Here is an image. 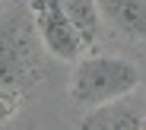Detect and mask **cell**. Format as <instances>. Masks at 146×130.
Instances as JSON below:
<instances>
[{
	"label": "cell",
	"mask_w": 146,
	"mask_h": 130,
	"mask_svg": "<svg viewBox=\"0 0 146 130\" xmlns=\"http://www.w3.org/2000/svg\"><path fill=\"white\" fill-rule=\"evenodd\" d=\"M41 76V41L26 10L0 19V121L19 111L26 92Z\"/></svg>",
	"instance_id": "6da1fadb"
},
{
	"label": "cell",
	"mask_w": 146,
	"mask_h": 130,
	"mask_svg": "<svg viewBox=\"0 0 146 130\" xmlns=\"http://www.w3.org/2000/svg\"><path fill=\"white\" fill-rule=\"evenodd\" d=\"M60 10L67 13V19L73 22V29L76 35L83 38V44H95L99 38V25H102V16H99V7H95V0H57Z\"/></svg>",
	"instance_id": "8992f818"
},
{
	"label": "cell",
	"mask_w": 146,
	"mask_h": 130,
	"mask_svg": "<svg viewBox=\"0 0 146 130\" xmlns=\"http://www.w3.org/2000/svg\"><path fill=\"white\" fill-rule=\"evenodd\" d=\"M140 86V67L117 54H83L70 76V98L80 108H99L105 101L133 95Z\"/></svg>",
	"instance_id": "7a4b0ae2"
},
{
	"label": "cell",
	"mask_w": 146,
	"mask_h": 130,
	"mask_svg": "<svg viewBox=\"0 0 146 130\" xmlns=\"http://www.w3.org/2000/svg\"><path fill=\"white\" fill-rule=\"evenodd\" d=\"M99 16L133 38H146V0H95Z\"/></svg>",
	"instance_id": "5b68a950"
},
{
	"label": "cell",
	"mask_w": 146,
	"mask_h": 130,
	"mask_svg": "<svg viewBox=\"0 0 146 130\" xmlns=\"http://www.w3.org/2000/svg\"><path fill=\"white\" fill-rule=\"evenodd\" d=\"M26 13L32 19V29L41 41V48L51 54L54 60H70L76 64L83 54H89V48L83 44V38L76 35L73 22L67 19V13L60 10L57 0H29Z\"/></svg>",
	"instance_id": "3957f363"
},
{
	"label": "cell",
	"mask_w": 146,
	"mask_h": 130,
	"mask_svg": "<svg viewBox=\"0 0 146 130\" xmlns=\"http://www.w3.org/2000/svg\"><path fill=\"white\" fill-rule=\"evenodd\" d=\"M80 130H146V108L130 95L114 98L89 108L80 121Z\"/></svg>",
	"instance_id": "277c9868"
}]
</instances>
